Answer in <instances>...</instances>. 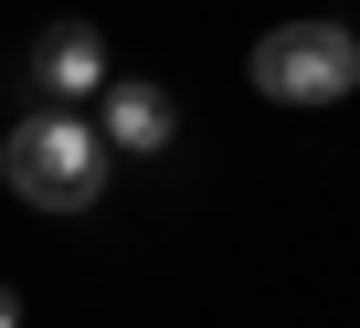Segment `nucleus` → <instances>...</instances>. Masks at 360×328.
<instances>
[{
  "mask_svg": "<svg viewBox=\"0 0 360 328\" xmlns=\"http://www.w3.org/2000/svg\"><path fill=\"white\" fill-rule=\"evenodd\" d=\"M0 181H11L32 212H96L106 202V138L64 106H32L11 138H0Z\"/></svg>",
  "mask_w": 360,
  "mask_h": 328,
  "instance_id": "nucleus-1",
  "label": "nucleus"
},
{
  "mask_svg": "<svg viewBox=\"0 0 360 328\" xmlns=\"http://www.w3.org/2000/svg\"><path fill=\"white\" fill-rule=\"evenodd\" d=\"M0 328H22V296H11V286H0Z\"/></svg>",
  "mask_w": 360,
  "mask_h": 328,
  "instance_id": "nucleus-5",
  "label": "nucleus"
},
{
  "mask_svg": "<svg viewBox=\"0 0 360 328\" xmlns=\"http://www.w3.org/2000/svg\"><path fill=\"white\" fill-rule=\"evenodd\" d=\"M360 85V32L349 22H276L255 43V96L276 106H339Z\"/></svg>",
  "mask_w": 360,
  "mask_h": 328,
  "instance_id": "nucleus-2",
  "label": "nucleus"
},
{
  "mask_svg": "<svg viewBox=\"0 0 360 328\" xmlns=\"http://www.w3.org/2000/svg\"><path fill=\"white\" fill-rule=\"evenodd\" d=\"M117 64H106V32L96 22H43L32 32V85H43V106H75V96H96Z\"/></svg>",
  "mask_w": 360,
  "mask_h": 328,
  "instance_id": "nucleus-4",
  "label": "nucleus"
},
{
  "mask_svg": "<svg viewBox=\"0 0 360 328\" xmlns=\"http://www.w3.org/2000/svg\"><path fill=\"white\" fill-rule=\"evenodd\" d=\"M96 106H106V159L127 148V159H159L169 138H180V106H169V85H148V74H106L96 85Z\"/></svg>",
  "mask_w": 360,
  "mask_h": 328,
  "instance_id": "nucleus-3",
  "label": "nucleus"
}]
</instances>
